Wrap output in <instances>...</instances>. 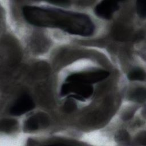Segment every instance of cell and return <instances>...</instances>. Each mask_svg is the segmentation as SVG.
<instances>
[{"label":"cell","mask_w":146,"mask_h":146,"mask_svg":"<svg viewBox=\"0 0 146 146\" xmlns=\"http://www.w3.org/2000/svg\"><path fill=\"white\" fill-rule=\"evenodd\" d=\"M117 137L118 138V141H127L129 139L128 134L127 132H124L123 131L120 132L118 134V136Z\"/></svg>","instance_id":"7c38bea8"},{"label":"cell","mask_w":146,"mask_h":146,"mask_svg":"<svg viewBox=\"0 0 146 146\" xmlns=\"http://www.w3.org/2000/svg\"><path fill=\"white\" fill-rule=\"evenodd\" d=\"M47 118L43 115H35L29 117L25 124V129L27 131H33L38 129L40 125H46Z\"/></svg>","instance_id":"8992f818"},{"label":"cell","mask_w":146,"mask_h":146,"mask_svg":"<svg viewBox=\"0 0 146 146\" xmlns=\"http://www.w3.org/2000/svg\"><path fill=\"white\" fill-rule=\"evenodd\" d=\"M93 88L90 84L78 82H68L64 83L61 88L60 94L62 96L73 93L76 95L86 98H90L93 94Z\"/></svg>","instance_id":"3957f363"},{"label":"cell","mask_w":146,"mask_h":146,"mask_svg":"<svg viewBox=\"0 0 146 146\" xmlns=\"http://www.w3.org/2000/svg\"><path fill=\"white\" fill-rule=\"evenodd\" d=\"M35 107V103L32 98L27 94L21 95L10 108V113L14 116L23 115Z\"/></svg>","instance_id":"277c9868"},{"label":"cell","mask_w":146,"mask_h":146,"mask_svg":"<svg viewBox=\"0 0 146 146\" xmlns=\"http://www.w3.org/2000/svg\"><path fill=\"white\" fill-rule=\"evenodd\" d=\"M145 89L144 88H137L134 90L130 95L131 100L141 103L145 100Z\"/></svg>","instance_id":"ba28073f"},{"label":"cell","mask_w":146,"mask_h":146,"mask_svg":"<svg viewBox=\"0 0 146 146\" xmlns=\"http://www.w3.org/2000/svg\"><path fill=\"white\" fill-rule=\"evenodd\" d=\"M76 108V105L75 102L72 100L70 99L66 101L64 105V110L67 112H71L74 111Z\"/></svg>","instance_id":"8fae6325"},{"label":"cell","mask_w":146,"mask_h":146,"mask_svg":"<svg viewBox=\"0 0 146 146\" xmlns=\"http://www.w3.org/2000/svg\"><path fill=\"white\" fill-rule=\"evenodd\" d=\"M136 10L141 18H145L146 15L145 4L144 1H138L136 2Z\"/></svg>","instance_id":"30bf717a"},{"label":"cell","mask_w":146,"mask_h":146,"mask_svg":"<svg viewBox=\"0 0 146 146\" xmlns=\"http://www.w3.org/2000/svg\"><path fill=\"white\" fill-rule=\"evenodd\" d=\"M110 75V72L105 70H96L85 72H79L71 74L66 78L68 82H78L90 84L100 82Z\"/></svg>","instance_id":"7a4b0ae2"},{"label":"cell","mask_w":146,"mask_h":146,"mask_svg":"<svg viewBox=\"0 0 146 146\" xmlns=\"http://www.w3.org/2000/svg\"><path fill=\"white\" fill-rule=\"evenodd\" d=\"M119 9V5L115 1H103L98 3L94 9L95 13L104 19H110L113 13Z\"/></svg>","instance_id":"5b68a950"},{"label":"cell","mask_w":146,"mask_h":146,"mask_svg":"<svg viewBox=\"0 0 146 146\" xmlns=\"http://www.w3.org/2000/svg\"><path fill=\"white\" fill-rule=\"evenodd\" d=\"M17 125V122L13 119H4L1 121V129L2 131L9 132L14 129Z\"/></svg>","instance_id":"9c48e42d"},{"label":"cell","mask_w":146,"mask_h":146,"mask_svg":"<svg viewBox=\"0 0 146 146\" xmlns=\"http://www.w3.org/2000/svg\"><path fill=\"white\" fill-rule=\"evenodd\" d=\"M25 19L36 26L58 28L71 34L87 36L94 31L90 18L84 14L33 6L22 7Z\"/></svg>","instance_id":"6da1fadb"},{"label":"cell","mask_w":146,"mask_h":146,"mask_svg":"<svg viewBox=\"0 0 146 146\" xmlns=\"http://www.w3.org/2000/svg\"><path fill=\"white\" fill-rule=\"evenodd\" d=\"M128 78L130 80L143 81L145 79V71L139 68H136L131 70L128 74Z\"/></svg>","instance_id":"52a82bcc"}]
</instances>
